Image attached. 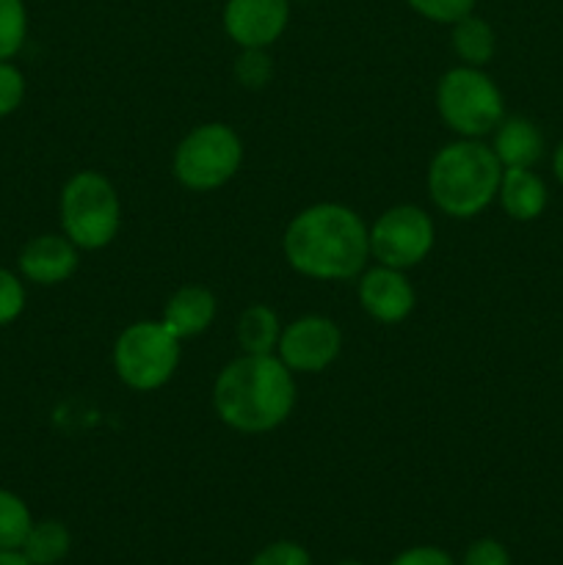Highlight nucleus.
<instances>
[{"mask_svg": "<svg viewBox=\"0 0 563 565\" xmlns=\"http://www.w3.org/2000/svg\"><path fill=\"white\" fill-rule=\"evenodd\" d=\"M61 232L81 252L110 246L121 226V202L114 182L99 171H75L61 188Z\"/></svg>", "mask_w": 563, "mask_h": 565, "instance_id": "4", "label": "nucleus"}, {"mask_svg": "<svg viewBox=\"0 0 563 565\" xmlns=\"http://www.w3.org/2000/svg\"><path fill=\"white\" fill-rule=\"evenodd\" d=\"M243 166V141L235 127L204 121L177 143L171 171L185 191L210 193L224 188Z\"/></svg>", "mask_w": 563, "mask_h": 565, "instance_id": "6", "label": "nucleus"}, {"mask_svg": "<svg viewBox=\"0 0 563 565\" xmlns=\"http://www.w3.org/2000/svg\"><path fill=\"white\" fill-rule=\"evenodd\" d=\"M342 351V331L326 315H301L282 326L276 356L293 375H318L337 362Z\"/></svg>", "mask_w": 563, "mask_h": 565, "instance_id": "9", "label": "nucleus"}, {"mask_svg": "<svg viewBox=\"0 0 563 565\" xmlns=\"http://www.w3.org/2000/svg\"><path fill=\"white\" fill-rule=\"evenodd\" d=\"M337 565H362V563H357V561H342V563H337Z\"/></svg>", "mask_w": 563, "mask_h": 565, "instance_id": "30", "label": "nucleus"}, {"mask_svg": "<svg viewBox=\"0 0 563 565\" xmlns=\"http://www.w3.org/2000/svg\"><path fill=\"white\" fill-rule=\"evenodd\" d=\"M248 565H312V557L296 541H274L263 546Z\"/></svg>", "mask_w": 563, "mask_h": 565, "instance_id": "24", "label": "nucleus"}, {"mask_svg": "<svg viewBox=\"0 0 563 565\" xmlns=\"http://www.w3.org/2000/svg\"><path fill=\"white\" fill-rule=\"evenodd\" d=\"M461 565H511V555L500 541L478 539L467 546Z\"/></svg>", "mask_w": 563, "mask_h": 565, "instance_id": "26", "label": "nucleus"}, {"mask_svg": "<svg viewBox=\"0 0 563 565\" xmlns=\"http://www.w3.org/2000/svg\"><path fill=\"white\" fill-rule=\"evenodd\" d=\"M282 254L296 274L315 281L357 279L370 259V226L353 207L318 202L290 218Z\"/></svg>", "mask_w": 563, "mask_h": 565, "instance_id": "1", "label": "nucleus"}, {"mask_svg": "<svg viewBox=\"0 0 563 565\" xmlns=\"http://www.w3.org/2000/svg\"><path fill=\"white\" fill-rule=\"evenodd\" d=\"M436 246V224L417 204H395L370 224V257L386 268H417Z\"/></svg>", "mask_w": 563, "mask_h": 565, "instance_id": "8", "label": "nucleus"}, {"mask_svg": "<svg viewBox=\"0 0 563 565\" xmlns=\"http://www.w3.org/2000/svg\"><path fill=\"white\" fill-rule=\"evenodd\" d=\"M221 25L241 50H268L290 25V0H226Z\"/></svg>", "mask_w": 563, "mask_h": 565, "instance_id": "10", "label": "nucleus"}, {"mask_svg": "<svg viewBox=\"0 0 563 565\" xmlns=\"http://www.w3.org/2000/svg\"><path fill=\"white\" fill-rule=\"evenodd\" d=\"M215 315H219V298L210 287L182 285L166 298L160 323L182 342L202 337L213 326Z\"/></svg>", "mask_w": 563, "mask_h": 565, "instance_id": "13", "label": "nucleus"}, {"mask_svg": "<svg viewBox=\"0 0 563 565\" xmlns=\"http://www.w3.org/2000/svg\"><path fill=\"white\" fill-rule=\"evenodd\" d=\"M500 207L513 221H535L546 207V185L530 169H502Z\"/></svg>", "mask_w": 563, "mask_h": 565, "instance_id": "15", "label": "nucleus"}, {"mask_svg": "<svg viewBox=\"0 0 563 565\" xmlns=\"http://www.w3.org/2000/svg\"><path fill=\"white\" fill-rule=\"evenodd\" d=\"M33 519L22 497L0 489V550H22Z\"/></svg>", "mask_w": 563, "mask_h": 565, "instance_id": "19", "label": "nucleus"}, {"mask_svg": "<svg viewBox=\"0 0 563 565\" xmlns=\"http://www.w3.org/2000/svg\"><path fill=\"white\" fill-rule=\"evenodd\" d=\"M502 163L480 138H456L431 158L425 185L439 213L469 221L497 199Z\"/></svg>", "mask_w": 563, "mask_h": 565, "instance_id": "3", "label": "nucleus"}, {"mask_svg": "<svg viewBox=\"0 0 563 565\" xmlns=\"http://www.w3.org/2000/svg\"><path fill=\"white\" fill-rule=\"evenodd\" d=\"M436 114L458 138H484L506 119V99L478 66H453L436 83Z\"/></svg>", "mask_w": 563, "mask_h": 565, "instance_id": "5", "label": "nucleus"}, {"mask_svg": "<svg viewBox=\"0 0 563 565\" xmlns=\"http://www.w3.org/2000/svg\"><path fill=\"white\" fill-rule=\"evenodd\" d=\"M28 36V9L22 0H0V61H11Z\"/></svg>", "mask_w": 563, "mask_h": 565, "instance_id": "20", "label": "nucleus"}, {"mask_svg": "<svg viewBox=\"0 0 563 565\" xmlns=\"http://www.w3.org/2000/svg\"><path fill=\"white\" fill-rule=\"evenodd\" d=\"M282 337V320L268 303H248L237 315L235 340L243 353H276Z\"/></svg>", "mask_w": 563, "mask_h": 565, "instance_id": "17", "label": "nucleus"}, {"mask_svg": "<svg viewBox=\"0 0 563 565\" xmlns=\"http://www.w3.org/2000/svg\"><path fill=\"white\" fill-rule=\"evenodd\" d=\"M213 408L237 434H270L296 408V375L276 353H241L215 379Z\"/></svg>", "mask_w": 563, "mask_h": 565, "instance_id": "2", "label": "nucleus"}, {"mask_svg": "<svg viewBox=\"0 0 563 565\" xmlns=\"http://www.w3.org/2000/svg\"><path fill=\"white\" fill-rule=\"evenodd\" d=\"M235 81L252 92L268 86L274 81V58L268 55V50H241V55L235 58Z\"/></svg>", "mask_w": 563, "mask_h": 565, "instance_id": "21", "label": "nucleus"}, {"mask_svg": "<svg viewBox=\"0 0 563 565\" xmlns=\"http://www.w3.org/2000/svg\"><path fill=\"white\" fill-rule=\"evenodd\" d=\"M22 279L39 287H55L72 279L81 265V248L61 232V235H39L22 246L20 259Z\"/></svg>", "mask_w": 563, "mask_h": 565, "instance_id": "12", "label": "nucleus"}, {"mask_svg": "<svg viewBox=\"0 0 563 565\" xmlns=\"http://www.w3.org/2000/svg\"><path fill=\"white\" fill-rule=\"evenodd\" d=\"M450 50L464 66H478L484 70L497 53V33L484 17L469 14L450 25Z\"/></svg>", "mask_w": 563, "mask_h": 565, "instance_id": "16", "label": "nucleus"}, {"mask_svg": "<svg viewBox=\"0 0 563 565\" xmlns=\"http://www.w3.org/2000/svg\"><path fill=\"white\" fill-rule=\"evenodd\" d=\"M552 171H555L557 182L563 185V143L555 149V154H552Z\"/></svg>", "mask_w": 563, "mask_h": 565, "instance_id": "29", "label": "nucleus"}, {"mask_svg": "<svg viewBox=\"0 0 563 565\" xmlns=\"http://www.w3.org/2000/svg\"><path fill=\"white\" fill-rule=\"evenodd\" d=\"M0 565H31L20 550H0Z\"/></svg>", "mask_w": 563, "mask_h": 565, "instance_id": "28", "label": "nucleus"}, {"mask_svg": "<svg viewBox=\"0 0 563 565\" xmlns=\"http://www.w3.org/2000/svg\"><path fill=\"white\" fill-rule=\"evenodd\" d=\"M25 99V75L9 61H0V119L14 114Z\"/></svg>", "mask_w": 563, "mask_h": 565, "instance_id": "25", "label": "nucleus"}, {"mask_svg": "<svg viewBox=\"0 0 563 565\" xmlns=\"http://www.w3.org/2000/svg\"><path fill=\"white\" fill-rule=\"evenodd\" d=\"M180 340L160 320H136L114 342V370L132 392H158L180 367Z\"/></svg>", "mask_w": 563, "mask_h": 565, "instance_id": "7", "label": "nucleus"}, {"mask_svg": "<svg viewBox=\"0 0 563 565\" xmlns=\"http://www.w3.org/2000/svg\"><path fill=\"white\" fill-rule=\"evenodd\" d=\"M25 309V285L20 276L0 268V326L14 323Z\"/></svg>", "mask_w": 563, "mask_h": 565, "instance_id": "23", "label": "nucleus"}, {"mask_svg": "<svg viewBox=\"0 0 563 565\" xmlns=\"http://www.w3.org/2000/svg\"><path fill=\"white\" fill-rule=\"evenodd\" d=\"M491 136H495L491 152L497 154L502 169H533L544 154V136L524 116L502 119Z\"/></svg>", "mask_w": 563, "mask_h": 565, "instance_id": "14", "label": "nucleus"}, {"mask_svg": "<svg viewBox=\"0 0 563 565\" xmlns=\"http://www.w3.org/2000/svg\"><path fill=\"white\" fill-rule=\"evenodd\" d=\"M357 298L364 315L384 326L403 323L414 312L417 292L408 281L406 270L386 268V265H368L357 276Z\"/></svg>", "mask_w": 563, "mask_h": 565, "instance_id": "11", "label": "nucleus"}, {"mask_svg": "<svg viewBox=\"0 0 563 565\" xmlns=\"http://www.w3.org/2000/svg\"><path fill=\"white\" fill-rule=\"evenodd\" d=\"M390 565H456V561L439 546H412L392 557Z\"/></svg>", "mask_w": 563, "mask_h": 565, "instance_id": "27", "label": "nucleus"}, {"mask_svg": "<svg viewBox=\"0 0 563 565\" xmlns=\"http://www.w3.org/2000/svg\"><path fill=\"white\" fill-rule=\"evenodd\" d=\"M406 6L414 14L436 25H456L464 17L475 14L478 0H406Z\"/></svg>", "mask_w": 563, "mask_h": 565, "instance_id": "22", "label": "nucleus"}, {"mask_svg": "<svg viewBox=\"0 0 563 565\" xmlns=\"http://www.w3.org/2000/svg\"><path fill=\"white\" fill-rule=\"evenodd\" d=\"M70 550L72 535L66 524L55 522V519H44V522H33L20 552L31 565H55L70 555Z\"/></svg>", "mask_w": 563, "mask_h": 565, "instance_id": "18", "label": "nucleus"}]
</instances>
